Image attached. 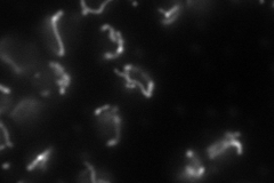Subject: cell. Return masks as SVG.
<instances>
[{
  "mask_svg": "<svg viewBox=\"0 0 274 183\" xmlns=\"http://www.w3.org/2000/svg\"><path fill=\"white\" fill-rule=\"evenodd\" d=\"M0 56L18 75H28L38 66L39 52L34 44L18 37H5L0 43Z\"/></svg>",
  "mask_w": 274,
  "mask_h": 183,
  "instance_id": "cell-1",
  "label": "cell"
},
{
  "mask_svg": "<svg viewBox=\"0 0 274 183\" xmlns=\"http://www.w3.org/2000/svg\"><path fill=\"white\" fill-rule=\"evenodd\" d=\"M95 126L99 136L106 142V146H114L121 139L122 119L117 105H110L95 116Z\"/></svg>",
  "mask_w": 274,
  "mask_h": 183,
  "instance_id": "cell-2",
  "label": "cell"
},
{
  "mask_svg": "<svg viewBox=\"0 0 274 183\" xmlns=\"http://www.w3.org/2000/svg\"><path fill=\"white\" fill-rule=\"evenodd\" d=\"M63 14V11H59L54 15H47L43 20L42 27H40L44 43L48 48V51L52 54L59 56V58H62L65 55L64 43L59 29V21Z\"/></svg>",
  "mask_w": 274,
  "mask_h": 183,
  "instance_id": "cell-3",
  "label": "cell"
},
{
  "mask_svg": "<svg viewBox=\"0 0 274 183\" xmlns=\"http://www.w3.org/2000/svg\"><path fill=\"white\" fill-rule=\"evenodd\" d=\"M114 72L118 76L122 77L126 79V88H136L141 89L142 94L146 99H150L153 94L154 89V81L148 72L143 70L141 67L134 66V64H128L125 66L124 71H119L118 69H114Z\"/></svg>",
  "mask_w": 274,
  "mask_h": 183,
  "instance_id": "cell-4",
  "label": "cell"
},
{
  "mask_svg": "<svg viewBox=\"0 0 274 183\" xmlns=\"http://www.w3.org/2000/svg\"><path fill=\"white\" fill-rule=\"evenodd\" d=\"M43 107L44 104L39 100L35 97H26L12 110L10 117L16 123H24L38 116Z\"/></svg>",
  "mask_w": 274,
  "mask_h": 183,
  "instance_id": "cell-5",
  "label": "cell"
},
{
  "mask_svg": "<svg viewBox=\"0 0 274 183\" xmlns=\"http://www.w3.org/2000/svg\"><path fill=\"white\" fill-rule=\"evenodd\" d=\"M240 135H241L240 132L225 133V135L222 140L216 141L215 143H212L207 148V153H208V157H209V159H215V158L222 156V154H224L228 149L232 148V146L236 148V150H238V154L241 156L243 152V149H242V143L238 140V137Z\"/></svg>",
  "mask_w": 274,
  "mask_h": 183,
  "instance_id": "cell-6",
  "label": "cell"
},
{
  "mask_svg": "<svg viewBox=\"0 0 274 183\" xmlns=\"http://www.w3.org/2000/svg\"><path fill=\"white\" fill-rule=\"evenodd\" d=\"M187 164L185 165L181 175L178 176V180L183 181H198L203 176L204 167L202 166V161L200 160L198 154L195 153L193 150H187L186 152Z\"/></svg>",
  "mask_w": 274,
  "mask_h": 183,
  "instance_id": "cell-7",
  "label": "cell"
},
{
  "mask_svg": "<svg viewBox=\"0 0 274 183\" xmlns=\"http://www.w3.org/2000/svg\"><path fill=\"white\" fill-rule=\"evenodd\" d=\"M53 151H54V148H53V146H50V148L45 150L44 152L40 153L39 156H37L36 159L27 166V169L34 170L36 168H38V169L42 170V172H44V170L47 167V161L50 160Z\"/></svg>",
  "mask_w": 274,
  "mask_h": 183,
  "instance_id": "cell-8",
  "label": "cell"
},
{
  "mask_svg": "<svg viewBox=\"0 0 274 183\" xmlns=\"http://www.w3.org/2000/svg\"><path fill=\"white\" fill-rule=\"evenodd\" d=\"M159 12L163 15V19L161 20V24L163 26H170L173 24L176 20L179 18L182 13V4L177 3L176 5L170 8L169 11H163L162 8H159Z\"/></svg>",
  "mask_w": 274,
  "mask_h": 183,
  "instance_id": "cell-9",
  "label": "cell"
},
{
  "mask_svg": "<svg viewBox=\"0 0 274 183\" xmlns=\"http://www.w3.org/2000/svg\"><path fill=\"white\" fill-rule=\"evenodd\" d=\"M117 37H118V48L116 50L114 53H105L103 55V59L105 60H114L117 58H119V56L122 54V52L125 50V42L124 38H122V34L120 31H117Z\"/></svg>",
  "mask_w": 274,
  "mask_h": 183,
  "instance_id": "cell-10",
  "label": "cell"
},
{
  "mask_svg": "<svg viewBox=\"0 0 274 183\" xmlns=\"http://www.w3.org/2000/svg\"><path fill=\"white\" fill-rule=\"evenodd\" d=\"M111 3L110 0H108V2H104L101 4V6L99 8H92V7H88L87 4H86L85 2H80V6H81V10H83V15H87L89 13H93V14H102L103 13L104 8L106 7V5H109V4Z\"/></svg>",
  "mask_w": 274,
  "mask_h": 183,
  "instance_id": "cell-11",
  "label": "cell"
},
{
  "mask_svg": "<svg viewBox=\"0 0 274 183\" xmlns=\"http://www.w3.org/2000/svg\"><path fill=\"white\" fill-rule=\"evenodd\" d=\"M0 127H2V133H3L2 144H6L8 148H14V144L12 143L10 139V132H8V129L6 128V126L3 121H0Z\"/></svg>",
  "mask_w": 274,
  "mask_h": 183,
  "instance_id": "cell-12",
  "label": "cell"
},
{
  "mask_svg": "<svg viewBox=\"0 0 274 183\" xmlns=\"http://www.w3.org/2000/svg\"><path fill=\"white\" fill-rule=\"evenodd\" d=\"M11 105H12V101L10 97L7 96V94H2V110H0V113L2 115H4L7 110L11 109Z\"/></svg>",
  "mask_w": 274,
  "mask_h": 183,
  "instance_id": "cell-13",
  "label": "cell"
},
{
  "mask_svg": "<svg viewBox=\"0 0 274 183\" xmlns=\"http://www.w3.org/2000/svg\"><path fill=\"white\" fill-rule=\"evenodd\" d=\"M78 182H92V176H91V170L87 167L84 170H81L79 176L77 178Z\"/></svg>",
  "mask_w": 274,
  "mask_h": 183,
  "instance_id": "cell-14",
  "label": "cell"
},
{
  "mask_svg": "<svg viewBox=\"0 0 274 183\" xmlns=\"http://www.w3.org/2000/svg\"><path fill=\"white\" fill-rule=\"evenodd\" d=\"M0 89H2V93H4V94H7V95L11 94V88L5 87L4 85H0Z\"/></svg>",
  "mask_w": 274,
  "mask_h": 183,
  "instance_id": "cell-15",
  "label": "cell"
},
{
  "mask_svg": "<svg viewBox=\"0 0 274 183\" xmlns=\"http://www.w3.org/2000/svg\"><path fill=\"white\" fill-rule=\"evenodd\" d=\"M10 166H11V165H10V164H8V162H6V164H4V168H5V169H6V168H8V167H10Z\"/></svg>",
  "mask_w": 274,
  "mask_h": 183,
  "instance_id": "cell-16",
  "label": "cell"
}]
</instances>
